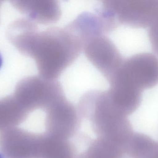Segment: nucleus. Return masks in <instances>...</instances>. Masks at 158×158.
<instances>
[{
  "label": "nucleus",
  "instance_id": "423d86ee",
  "mask_svg": "<svg viewBox=\"0 0 158 158\" xmlns=\"http://www.w3.org/2000/svg\"><path fill=\"white\" fill-rule=\"evenodd\" d=\"M45 111L46 135L49 136L69 140L80 128L81 117L77 107L65 95L56 101Z\"/></svg>",
  "mask_w": 158,
  "mask_h": 158
},
{
  "label": "nucleus",
  "instance_id": "9b49d317",
  "mask_svg": "<svg viewBox=\"0 0 158 158\" xmlns=\"http://www.w3.org/2000/svg\"><path fill=\"white\" fill-rule=\"evenodd\" d=\"M77 158H85L83 154H81V155H79V156H78Z\"/></svg>",
  "mask_w": 158,
  "mask_h": 158
},
{
  "label": "nucleus",
  "instance_id": "f257e3e1",
  "mask_svg": "<svg viewBox=\"0 0 158 158\" xmlns=\"http://www.w3.org/2000/svg\"><path fill=\"white\" fill-rule=\"evenodd\" d=\"M9 41L34 60L39 76L50 80H58L82 52L81 43L66 26L40 31L36 25L22 23L13 29Z\"/></svg>",
  "mask_w": 158,
  "mask_h": 158
},
{
  "label": "nucleus",
  "instance_id": "9d476101",
  "mask_svg": "<svg viewBox=\"0 0 158 158\" xmlns=\"http://www.w3.org/2000/svg\"><path fill=\"white\" fill-rule=\"evenodd\" d=\"M3 64V58L2 57V55L0 53V68H1V67L2 66V65Z\"/></svg>",
  "mask_w": 158,
  "mask_h": 158
},
{
  "label": "nucleus",
  "instance_id": "20e7f679",
  "mask_svg": "<svg viewBox=\"0 0 158 158\" xmlns=\"http://www.w3.org/2000/svg\"><path fill=\"white\" fill-rule=\"evenodd\" d=\"M100 6L118 27L149 28L158 20V1H104Z\"/></svg>",
  "mask_w": 158,
  "mask_h": 158
},
{
  "label": "nucleus",
  "instance_id": "39448f33",
  "mask_svg": "<svg viewBox=\"0 0 158 158\" xmlns=\"http://www.w3.org/2000/svg\"><path fill=\"white\" fill-rule=\"evenodd\" d=\"M82 52L107 81L124 59L115 44L106 34L91 37L84 45Z\"/></svg>",
  "mask_w": 158,
  "mask_h": 158
},
{
  "label": "nucleus",
  "instance_id": "ddd939ff",
  "mask_svg": "<svg viewBox=\"0 0 158 158\" xmlns=\"http://www.w3.org/2000/svg\"><path fill=\"white\" fill-rule=\"evenodd\" d=\"M1 2H0V7H1Z\"/></svg>",
  "mask_w": 158,
  "mask_h": 158
},
{
  "label": "nucleus",
  "instance_id": "0eeeda50",
  "mask_svg": "<svg viewBox=\"0 0 158 158\" xmlns=\"http://www.w3.org/2000/svg\"><path fill=\"white\" fill-rule=\"evenodd\" d=\"M12 4L36 24L51 25L60 20L62 15L60 3L53 0L12 1Z\"/></svg>",
  "mask_w": 158,
  "mask_h": 158
},
{
  "label": "nucleus",
  "instance_id": "6e6552de",
  "mask_svg": "<svg viewBox=\"0 0 158 158\" xmlns=\"http://www.w3.org/2000/svg\"><path fill=\"white\" fill-rule=\"evenodd\" d=\"M148 35L152 49L158 56V20L149 28Z\"/></svg>",
  "mask_w": 158,
  "mask_h": 158
},
{
  "label": "nucleus",
  "instance_id": "f03ea898",
  "mask_svg": "<svg viewBox=\"0 0 158 158\" xmlns=\"http://www.w3.org/2000/svg\"><path fill=\"white\" fill-rule=\"evenodd\" d=\"M81 117L88 120L98 138L126 149L133 131L128 117L110 100L107 90L94 89L82 95L77 106Z\"/></svg>",
  "mask_w": 158,
  "mask_h": 158
},
{
  "label": "nucleus",
  "instance_id": "7ed1b4c3",
  "mask_svg": "<svg viewBox=\"0 0 158 158\" xmlns=\"http://www.w3.org/2000/svg\"><path fill=\"white\" fill-rule=\"evenodd\" d=\"M109 82L142 92L153 88L158 84V58L141 53L124 59Z\"/></svg>",
  "mask_w": 158,
  "mask_h": 158
},
{
  "label": "nucleus",
  "instance_id": "f8f14e48",
  "mask_svg": "<svg viewBox=\"0 0 158 158\" xmlns=\"http://www.w3.org/2000/svg\"><path fill=\"white\" fill-rule=\"evenodd\" d=\"M0 158H3L2 157V155L0 154Z\"/></svg>",
  "mask_w": 158,
  "mask_h": 158
},
{
  "label": "nucleus",
  "instance_id": "1a4fd4ad",
  "mask_svg": "<svg viewBox=\"0 0 158 158\" xmlns=\"http://www.w3.org/2000/svg\"><path fill=\"white\" fill-rule=\"evenodd\" d=\"M144 158H158V143Z\"/></svg>",
  "mask_w": 158,
  "mask_h": 158
}]
</instances>
